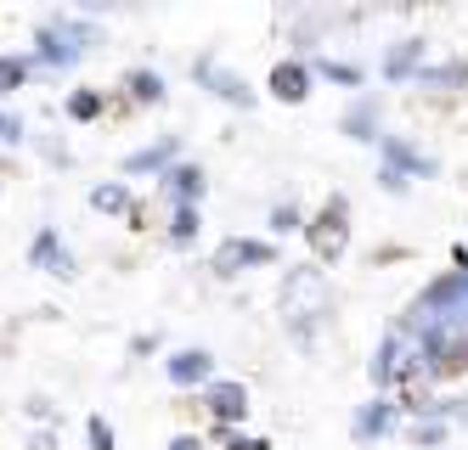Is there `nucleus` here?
<instances>
[{
    "label": "nucleus",
    "mask_w": 468,
    "mask_h": 450,
    "mask_svg": "<svg viewBox=\"0 0 468 450\" xmlns=\"http://www.w3.org/2000/svg\"><path fill=\"white\" fill-rule=\"evenodd\" d=\"M418 90H452V85H463L468 90V62H441V68H418V79H412Z\"/></svg>",
    "instance_id": "obj_10"
},
{
    "label": "nucleus",
    "mask_w": 468,
    "mask_h": 450,
    "mask_svg": "<svg viewBox=\"0 0 468 450\" xmlns=\"http://www.w3.org/2000/svg\"><path fill=\"white\" fill-rule=\"evenodd\" d=\"M373 124H378V101L367 96L361 108H350V119H345V130L356 135V141H373Z\"/></svg>",
    "instance_id": "obj_16"
},
{
    "label": "nucleus",
    "mask_w": 468,
    "mask_h": 450,
    "mask_svg": "<svg viewBox=\"0 0 468 450\" xmlns=\"http://www.w3.org/2000/svg\"><path fill=\"white\" fill-rule=\"evenodd\" d=\"M130 85H136V96H142V101H158V96H164V79H158V74H136Z\"/></svg>",
    "instance_id": "obj_22"
},
{
    "label": "nucleus",
    "mask_w": 468,
    "mask_h": 450,
    "mask_svg": "<svg viewBox=\"0 0 468 450\" xmlns=\"http://www.w3.org/2000/svg\"><path fill=\"white\" fill-rule=\"evenodd\" d=\"M90 203H96V209H130V192H124V186H102Z\"/></svg>",
    "instance_id": "obj_21"
},
{
    "label": "nucleus",
    "mask_w": 468,
    "mask_h": 450,
    "mask_svg": "<svg viewBox=\"0 0 468 450\" xmlns=\"http://www.w3.org/2000/svg\"><path fill=\"white\" fill-rule=\"evenodd\" d=\"M271 225H277V231H293V225H299V209H293V203H288V209H277Z\"/></svg>",
    "instance_id": "obj_25"
},
{
    "label": "nucleus",
    "mask_w": 468,
    "mask_h": 450,
    "mask_svg": "<svg viewBox=\"0 0 468 450\" xmlns=\"http://www.w3.org/2000/svg\"><path fill=\"white\" fill-rule=\"evenodd\" d=\"M69 113H74V119H90V113H102V101H96V96H74Z\"/></svg>",
    "instance_id": "obj_23"
},
{
    "label": "nucleus",
    "mask_w": 468,
    "mask_h": 450,
    "mask_svg": "<svg viewBox=\"0 0 468 450\" xmlns=\"http://www.w3.org/2000/svg\"><path fill=\"white\" fill-rule=\"evenodd\" d=\"M463 366H468V361H463Z\"/></svg>",
    "instance_id": "obj_28"
},
{
    "label": "nucleus",
    "mask_w": 468,
    "mask_h": 450,
    "mask_svg": "<svg viewBox=\"0 0 468 450\" xmlns=\"http://www.w3.org/2000/svg\"><path fill=\"white\" fill-rule=\"evenodd\" d=\"M395 417H400V411H395L389 400L361 405V417H356V439H361V445H367V439H384V434L395 428Z\"/></svg>",
    "instance_id": "obj_7"
},
{
    "label": "nucleus",
    "mask_w": 468,
    "mask_h": 450,
    "mask_svg": "<svg viewBox=\"0 0 468 450\" xmlns=\"http://www.w3.org/2000/svg\"><path fill=\"white\" fill-rule=\"evenodd\" d=\"M170 450H197V439H176V445H170Z\"/></svg>",
    "instance_id": "obj_26"
},
{
    "label": "nucleus",
    "mask_w": 468,
    "mask_h": 450,
    "mask_svg": "<svg viewBox=\"0 0 468 450\" xmlns=\"http://www.w3.org/2000/svg\"><path fill=\"white\" fill-rule=\"evenodd\" d=\"M282 309H288V332L299 343H316V327L333 316V293L322 282V270H293L282 288Z\"/></svg>",
    "instance_id": "obj_2"
},
{
    "label": "nucleus",
    "mask_w": 468,
    "mask_h": 450,
    "mask_svg": "<svg viewBox=\"0 0 468 450\" xmlns=\"http://www.w3.org/2000/svg\"><path fill=\"white\" fill-rule=\"evenodd\" d=\"M378 147H384V158H389L395 175H434V158H423L418 147H407L400 135H378Z\"/></svg>",
    "instance_id": "obj_6"
},
{
    "label": "nucleus",
    "mask_w": 468,
    "mask_h": 450,
    "mask_svg": "<svg viewBox=\"0 0 468 450\" xmlns=\"http://www.w3.org/2000/svg\"><path fill=\"white\" fill-rule=\"evenodd\" d=\"M90 439H96V450H113V428H108L102 417H96V423H90Z\"/></svg>",
    "instance_id": "obj_24"
},
{
    "label": "nucleus",
    "mask_w": 468,
    "mask_h": 450,
    "mask_svg": "<svg viewBox=\"0 0 468 450\" xmlns=\"http://www.w3.org/2000/svg\"><path fill=\"white\" fill-rule=\"evenodd\" d=\"M418 68H423V40H400L384 62V74L389 79H418Z\"/></svg>",
    "instance_id": "obj_12"
},
{
    "label": "nucleus",
    "mask_w": 468,
    "mask_h": 450,
    "mask_svg": "<svg viewBox=\"0 0 468 450\" xmlns=\"http://www.w3.org/2000/svg\"><path fill=\"white\" fill-rule=\"evenodd\" d=\"M176 135H170V141H158V147H147V152H136V158H130V175H142V169H158V163H170L176 158Z\"/></svg>",
    "instance_id": "obj_17"
},
{
    "label": "nucleus",
    "mask_w": 468,
    "mask_h": 450,
    "mask_svg": "<svg viewBox=\"0 0 468 450\" xmlns=\"http://www.w3.org/2000/svg\"><path fill=\"white\" fill-rule=\"evenodd\" d=\"M209 372H215V361H209L204 350H181V355H170V377H176V383H204Z\"/></svg>",
    "instance_id": "obj_13"
},
{
    "label": "nucleus",
    "mask_w": 468,
    "mask_h": 450,
    "mask_svg": "<svg viewBox=\"0 0 468 450\" xmlns=\"http://www.w3.org/2000/svg\"><path fill=\"white\" fill-rule=\"evenodd\" d=\"M209 411L220 423H238L243 411H249V394H243V383H215L209 389Z\"/></svg>",
    "instance_id": "obj_11"
},
{
    "label": "nucleus",
    "mask_w": 468,
    "mask_h": 450,
    "mask_svg": "<svg viewBox=\"0 0 468 450\" xmlns=\"http://www.w3.org/2000/svg\"><path fill=\"white\" fill-rule=\"evenodd\" d=\"M197 79H204V85H215V96L238 101V108H249V101H254V90H249V85H243L238 74H220L215 62H197Z\"/></svg>",
    "instance_id": "obj_8"
},
{
    "label": "nucleus",
    "mask_w": 468,
    "mask_h": 450,
    "mask_svg": "<svg viewBox=\"0 0 468 450\" xmlns=\"http://www.w3.org/2000/svg\"><path fill=\"white\" fill-rule=\"evenodd\" d=\"M35 265H51L57 276H74V259L57 248V236H51V231H40V242H35Z\"/></svg>",
    "instance_id": "obj_15"
},
{
    "label": "nucleus",
    "mask_w": 468,
    "mask_h": 450,
    "mask_svg": "<svg viewBox=\"0 0 468 450\" xmlns=\"http://www.w3.org/2000/svg\"><path fill=\"white\" fill-rule=\"evenodd\" d=\"M164 197H176V209H192V203L204 197V175H197V169H170V175H164Z\"/></svg>",
    "instance_id": "obj_9"
},
{
    "label": "nucleus",
    "mask_w": 468,
    "mask_h": 450,
    "mask_svg": "<svg viewBox=\"0 0 468 450\" xmlns=\"http://www.w3.org/2000/svg\"><path fill=\"white\" fill-rule=\"evenodd\" d=\"M345 236H350V231H345V197H333L327 209H322V220L311 225V242H316L322 259H339V254H345Z\"/></svg>",
    "instance_id": "obj_5"
},
{
    "label": "nucleus",
    "mask_w": 468,
    "mask_h": 450,
    "mask_svg": "<svg viewBox=\"0 0 468 450\" xmlns=\"http://www.w3.org/2000/svg\"><path fill=\"white\" fill-rule=\"evenodd\" d=\"M322 74H327V79H339V85H361V68H356V62H333V57H327V62H322Z\"/></svg>",
    "instance_id": "obj_20"
},
{
    "label": "nucleus",
    "mask_w": 468,
    "mask_h": 450,
    "mask_svg": "<svg viewBox=\"0 0 468 450\" xmlns=\"http://www.w3.org/2000/svg\"><path fill=\"white\" fill-rule=\"evenodd\" d=\"M446 434H452V428H446V423H434V417H418V428H412L418 445H446Z\"/></svg>",
    "instance_id": "obj_18"
},
{
    "label": "nucleus",
    "mask_w": 468,
    "mask_h": 450,
    "mask_svg": "<svg viewBox=\"0 0 468 450\" xmlns=\"http://www.w3.org/2000/svg\"><path fill=\"white\" fill-rule=\"evenodd\" d=\"M271 259H277V248H271V242H254V236H231L226 248L215 254V270H220V276H238L243 265H271Z\"/></svg>",
    "instance_id": "obj_4"
},
{
    "label": "nucleus",
    "mask_w": 468,
    "mask_h": 450,
    "mask_svg": "<svg viewBox=\"0 0 468 450\" xmlns=\"http://www.w3.org/2000/svg\"><path fill=\"white\" fill-rule=\"evenodd\" d=\"M400 327L423 343V355H429L434 372L463 366L468 361V270H452L434 288H423Z\"/></svg>",
    "instance_id": "obj_1"
},
{
    "label": "nucleus",
    "mask_w": 468,
    "mask_h": 450,
    "mask_svg": "<svg viewBox=\"0 0 468 450\" xmlns=\"http://www.w3.org/2000/svg\"><path fill=\"white\" fill-rule=\"evenodd\" d=\"M271 90H277L282 101H299V96L311 90V74H305V62H282L277 74H271Z\"/></svg>",
    "instance_id": "obj_14"
},
{
    "label": "nucleus",
    "mask_w": 468,
    "mask_h": 450,
    "mask_svg": "<svg viewBox=\"0 0 468 450\" xmlns=\"http://www.w3.org/2000/svg\"><path fill=\"white\" fill-rule=\"evenodd\" d=\"M170 236H176V242H192V236H197V209H176Z\"/></svg>",
    "instance_id": "obj_19"
},
{
    "label": "nucleus",
    "mask_w": 468,
    "mask_h": 450,
    "mask_svg": "<svg viewBox=\"0 0 468 450\" xmlns=\"http://www.w3.org/2000/svg\"><path fill=\"white\" fill-rule=\"evenodd\" d=\"M423 343L407 332V327H395L389 338H384V350L373 355V383H400V377H412V372H423Z\"/></svg>",
    "instance_id": "obj_3"
},
{
    "label": "nucleus",
    "mask_w": 468,
    "mask_h": 450,
    "mask_svg": "<svg viewBox=\"0 0 468 450\" xmlns=\"http://www.w3.org/2000/svg\"><path fill=\"white\" fill-rule=\"evenodd\" d=\"M457 265H463V270H468V242H463V248H457Z\"/></svg>",
    "instance_id": "obj_27"
}]
</instances>
